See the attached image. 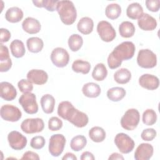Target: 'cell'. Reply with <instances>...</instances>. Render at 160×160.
I'll return each instance as SVG.
<instances>
[{
  "label": "cell",
  "instance_id": "obj_1",
  "mask_svg": "<svg viewBox=\"0 0 160 160\" xmlns=\"http://www.w3.org/2000/svg\"><path fill=\"white\" fill-rule=\"evenodd\" d=\"M58 114L77 128L85 127L89 122L88 115L75 108L72 104L68 101H62L59 104Z\"/></svg>",
  "mask_w": 160,
  "mask_h": 160
},
{
  "label": "cell",
  "instance_id": "obj_2",
  "mask_svg": "<svg viewBox=\"0 0 160 160\" xmlns=\"http://www.w3.org/2000/svg\"><path fill=\"white\" fill-rule=\"evenodd\" d=\"M135 50V45L131 41H124L119 44L108 58L109 68L112 69L118 68L121 65L123 61L131 59L134 56Z\"/></svg>",
  "mask_w": 160,
  "mask_h": 160
},
{
  "label": "cell",
  "instance_id": "obj_3",
  "mask_svg": "<svg viewBox=\"0 0 160 160\" xmlns=\"http://www.w3.org/2000/svg\"><path fill=\"white\" fill-rule=\"evenodd\" d=\"M61 21L66 25L72 24L77 18L76 9L74 3L71 1H58L56 6Z\"/></svg>",
  "mask_w": 160,
  "mask_h": 160
},
{
  "label": "cell",
  "instance_id": "obj_4",
  "mask_svg": "<svg viewBox=\"0 0 160 160\" xmlns=\"http://www.w3.org/2000/svg\"><path fill=\"white\" fill-rule=\"evenodd\" d=\"M140 121L139 111L134 108L128 109L121 119L122 128L128 131H132L136 129Z\"/></svg>",
  "mask_w": 160,
  "mask_h": 160
},
{
  "label": "cell",
  "instance_id": "obj_5",
  "mask_svg": "<svg viewBox=\"0 0 160 160\" xmlns=\"http://www.w3.org/2000/svg\"><path fill=\"white\" fill-rule=\"evenodd\" d=\"M137 63L142 68H153L157 64L156 55L149 49H141L138 54Z\"/></svg>",
  "mask_w": 160,
  "mask_h": 160
},
{
  "label": "cell",
  "instance_id": "obj_6",
  "mask_svg": "<svg viewBox=\"0 0 160 160\" xmlns=\"http://www.w3.org/2000/svg\"><path fill=\"white\" fill-rule=\"evenodd\" d=\"M19 103L24 111L29 114H34L38 111V105L36 102V96L31 92L23 93L19 98Z\"/></svg>",
  "mask_w": 160,
  "mask_h": 160
},
{
  "label": "cell",
  "instance_id": "obj_7",
  "mask_svg": "<svg viewBox=\"0 0 160 160\" xmlns=\"http://www.w3.org/2000/svg\"><path fill=\"white\" fill-rule=\"evenodd\" d=\"M66 138L61 134H56L51 136L49 141V152L54 157L59 156L65 147Z\"/></svg>",
  "mask_w": 160,
  "mask_h": 160
},
{
  "label": "cell",
  "instance_id": "obj_8",
  "mask_svg": "<svg viewBox=\"0 0 160 160\" xmlns=\"http://www.w3.org/2000/svg\"><path fill=\"white\" fill-rule=\"evenodd\" d=\"M114 143L119 151L122 154H128L131 152L135 146L134 140L128 134L120 132L116 135Z\"/></svg>",
  "mask_w": 160,
  "mask_h": 160
},
{
  "label": "cell",
  "instance_id": "obj_9",
  "mask_svg": "<svg viewBox=\"0 0 160 160\" xmlns=\"http://www.w3.org/2000/svg\"><path fill=\"white\" fill-rule=\"evenodd\" d=\"M44 128V123L41 118H28L21 124V130L26 134H34L41 132Z\"/></svg>",
  "mask_w": 160,
  "mask_h": 160
},
{
  "label": "cell",
  "instance_id": "obj_10",
  "mask_svg": "<svg viewBox=\"0 0 160 160\" xmlns=\"http://www.w3.org/2000/svg\"><path fill=\"white\" fill-rule=\"evenodd\" d=\"M97 31L101 39L104 42H111L116 38V32L111 23L106 21H101L97 25Z\"/></svg>",
  "mask_w": 160,
  "mask_h": 160
},
{
  "label": "cell",
  "instance_id": "obj_11",
  "mask_svg": "<svg viewBox=\"0 0 160 160\" xmlns=\"http://www.w3.org/2000/svg\"><path fill=\"white\" fill-rule=\"evenodd\" d=\"M0 115L1 118L6 121L16 122L21 118L22 112L16 106L11 104H4L1 108Z\"/></svg>",
  "mask_w": 160,
  "mask_h": 160
},
{
  "label": "cell",
  "instance_id": "obj_12",
  "mask_svg": "<svg viewBox=\"0 0 160 160\" xmlns=\"http://www.w3.org/2000/svg\"><path fill=\"white\" fill-rule=\"evenodd\" d=\"M51 60L56 67L64 68L69 62V55L65 49L60 47L56 48L51 52Z\"/></svg>",
  "mask_w": 160,
  "mask_h": 160
},
{
  "label": "cell",
  "instance_id": "obj_13",
  "mask_svg": "<svg viewBox=\"0 0 160 160\" xmlns=\"http://www.w3.org/2000/svg\"><path fill=\"white\" fill-rule=\"evenodd\" d=\"M8 141L9 146L14 150H21L27 144L26 137L17 131H12L8 135Z\"/></svg>",
  "mask_w": 160,
  "mask_h": 160
},
{
  "label": "cell",
  "instance_id": "obj_14",
  "mask_svg": "<svg viewBox=\"0 0 160 160\" xmlns=\"http://www.w3.org/2000/svg\"><path fill=\"white\" fill-rule=\"evenodd\" d=\"M139 85L148 90H155L158 88L159 85V78L152 74H144L139 78Z\"/></svg>",
  "mask_w": 160,
  "mask_h": 160
},
{
  "label": "cell",
  "instance_id": "obj_15",
  "mask_svg": "<svg viewBox=\"0 0 160 160\" xmlns=\"http://www.w3.org/2000/svg\"><path fill=\"white\" fill-rule=\"evenodd\" d=\"M154 149L149 143H141L136 148L134 152V159L136 160H148L153 155Z\"/></svg>",
  "mask_w": 160,
  "mask_h": 160
},
{
  "label": "cell",
  "instance_id": "obj_16",
  "mask_svg": "<svg viewBox=\"0 0 160 160\" xmlns=\"http://www.w3.org/2000/svg\"><path fill=\"white\" fill-rule=\"evenodd\" d=\"M138 26L144 31H152L157 27V21L154 18L148 13H142L138 19Z\"/></svg>",
  "mask_w": 160,
  "mask_h": 160
},
{
  "label": "cell",
  "instance_id": "obj_17",
  "mask_svg": "<svg viewBox=\"0 0 160 160\" xmlns=\"http://www.w3.org/2000/svg\"><path fill=\"white\" fill-rule=\"evenodd\" d=\"M27 79L37 85H42L48 81V73L42 69H31L27 74Z\"/></svg>",
  "mask_w": 160,
  "mask_h": 160
},
{
  "label": "cell",
  "instance_id": "obj_18",
  "mask_svg": "<svg viewBox=\"0 0 160 160\" xmlns=\"http://www.w3.org/2000/svg\"><path fill=\"white\" fill-rule=\"evenodd\" d=\"M0 96L5 101H12L17 96V91L12 84L3 81L0 83Z\"/></svg>",
  "mask_w": 160,
  "mask_h": 160
},
{
  "label": "cell",
  "instance_id": "obj_19",
  "mask_svg": "<svg viewBox=\"0 0 160 160\" xmlns=\"http://www.w3.org/2000/svg\"><path fill=\"white\" fill-rule=\"evenodd\" d=\"M12 66V61L9 57V50L7 46L0 44V71L7 72Z\"/></svg>",
  "mask_w": 160,
  "mask_h": 160
},
{
  "label": "cell",
  "instance_id": "obj_20",
  "mask_svg": "<svg viewBox=\"0 0 160 160\" xmlns=\"http://www.w3.org/2000/svg\"><path fill=\"white\" fill-rule=\"evenodd\" d=\"M22 28L27 33L34 34L38 33L40 31L41 26L38 19L31 17H28L23 21Z\"/></svg>",
  "mask_w": 160,
  "mask_h": 160
},
{
  "label": "cell",
  "instance_id": "obj_21",
  "mask_svg": "<svg viewBox=\"0 0 160 160\" xmlns=\"http://www.w3.org/2000/svg\"><path fill=\"white\" fill-rule=\"evenodd\" d=\"M82 92L83 94L90 98H95L98 97L101 92L100 86L94 82L86 83L82 88Z\"/></svg>",
  "mask_w": 160,
  "mask_h": 160
},
{
  "label": "cell",
  "instance_id": "obj_22",
  "mask_svg": "<svg viewBox=\"0 0 160 160\" xmlns=\"http://www.w3.org/2000/svg\"><path fill=\"white\" fill-rule=\"evenodd\" d=\"M24 14L21 9L18 7H11L5 13L6 19L11 23L19 22L23 18Z\"/></svg>",
  "mask_w": 160,
  "mask_h": 160
},
{
  "label": "cell",
  "instance_id": "obj_23",
  "mask_svg": "<svg viewBox=\"0 0 160 160\" xmlns=\"http://www.w3.org/2000/svg\"><path fill=\"white\" fill-rule=\"evenodd\" d=\"M40 102L42 109L44 113L51 114L53 112L56 101L52 95L49 94L43 95L41 98Z\"/></svg>",
  "mask_w": 160,
  "mask_h": 160
},
{
  "label": "cell",
  "instance_id": "obj_24",
  "mask_svg": "<svg viewBox=\"0 0 160 160\" xmlns=\"http://www.w3.org/2000/svg\"><path fill=\"white\" fill-rule=\"evenodd\" d=\"M94 28V22L92 19L89 17H83L78 22L77 24L78 30L82 34L86 35L90 34Z\"/></svg>",
  "mask_w": 160,
  "mask_h": 160
},
{
  "label": "cell",
  "instance_id": "obj_25",
  "mask_svg": "<svg viewBox=\"0 0 160 160\" xmlns=\"http://www.w3.org/2000/svg\"><path fill=\"white\" fill-rule=\"evenodd\" d=\"M10 49L12 55L16 58L23 57L26 52L23 42L19 39H14L11 42Z\"/></svg>",
  "mask_w": 160,
  "mask_h": 160
},
{
  "label": "cell",
  "instance_id": "obj_26",
  "mask_svg": "<svg viewBox=\"0 0 160 160\" xmlns=\"http://www.w3.org/2000/svg\"><path fill=\"white\" fill-rule=\"evenodd\" d=\"M26 45L29 52L38 53L42 49L44 42L43 41L38 37H31L28 39Z\"/></svg>",
  "mask_w": 160,
  "mask_h": 160
},
{
  "label": "cell",
  "instance_id": "obj_27",
  "mask_svg": "<svg viewBox=\"0 0 160 160\" xmlns=\"http://www.w3.org/2000/svg\"><path fill=\"white\" fill-rule=\"evenodd\" d=\"M126 90L121 87H114L110 88L107 91L108 99L114 102H118L122 100L126 96Z\"/></svg>",
  "mask_w": 160,
  "mask_h": 160
},
{
  "label": "cell",
  "instance_id": "obj_28",
  "mask_svg": "<svg viewBox=\"0 0 160 160\" xmlns=\"http://www.w3.org/2000/svg\"><path fill=\"white\" fill-rule=\"evenodd\" d=\"M131 79V73L126 68H121L114 74V81L121 84H125L129 82Z\"/></svg>",
  "mask_w": 160,
  "mask_h": 160
},
{
  "label": "cell",
  "instance_id": "obj_29",
  "mask_svg": "<svg viewBox=\"0 0 160 160\" xmlns=\"http://www.w3.org/2000/svg\"><path fill=\"white\" fill-rule=\"evenodd\" d=\"M135 30V27L133 23L128 21L122 22L119 26L120 35L125 38L132 37L134 34Z\"/></svg>",
  "mask_w": 160,
  "mask_h": 160
},
{
  "label": "cell",
  "instance_id": "obj_30",
  "mask_svg": "<svg viewBox=\"0 0 160 160\" xmlns=\"http://www.w3.org/2000/svg\"><path fill=\"white\" fill-rule=\"evenodd\" d=\"M143 13V8L138 2L130 4L126 9L127 16L132 19H138Z\"/></svg>",
  "mask_w": 160,
  "mask_h": 160
},
{
  "label": "cell",
  "instance_id": "obj_31",
  "mask_svg": "<svg viewBox=\"0 0 160 160\" xmlns=\"http://www.w3.org/2000/svg\"><path fill=\"white\" fill-rule=\"evenodd\" d=\"M89 136L93 142H101L105 139L106 134L103 128L99 126H94L89 131Z\"/></svg>",
  "mask_w": 160,
  "mask_h": 160
},
{
  "label": "cell",
  "instance_id": "obj_32",
  "mask_svg": "<svg viewBox=\"0 0 160 160\" xmlns=\"http://www.w3.org/2000/svg\"><path fill=\"white\" fill-rule=\"evenodd\" d=\"M72 69L75 72H81L83 74H87L91 69V64L88 61L82 59H76L72 64Z\"/></svg>",
  "mask_w": 160,
  "mask_h": 160
},
{
  "label": "cell",
  "instance_id": "obj_33",
  "mask_svg": "<svg viewBox=\"0 0 160 160\" xmlns=\"http://www.w3.org/2000/svg\"><path fill=\"white\" fill-rule=\"evenodd\" d=\"M108 75V70L103 63H98L92 72V78L98 81H103Z\"/></svg>",
  "mask_w": 160,
  "mask_h": 160
},
{
  "label": "cell",
  "instance_id": "obj_34",
  "mask_svg": "<svg viewBox=\"0 0 160 160\" xmlns=\"http://www.w3.org/2000/svg\"><path fill=\"white\" fill-rule=\"evenodd\" d=\"M105 14L109 19L112 20L116 19L121 14V7L117 3L109 4L105 9Z\"/></svg>",
  "mask_w": 160,
  "mask_h": 160
},
{
  "label": "cell",
  "instance_id": "obj_35",
  "mask_svg": "<svg viewBox=\"0 0 160 160\" xmlns=\"http://www.w3.org/2000/svg\"><path fill=\"white\" fill-rule=\"evenodd\" d=\"M87 144V139L82 135H78L72 138L70 142V147L74 151H79L82 150Z\"/></svg>",
  "mask_w": 160,
  "mask_h": 160
},
{
  "label": "cell",
  "instance_id": "obj_36",
  "mask_svg": "<svg viewBox=\"0 0 160 160\" xmlns=\"http://www.w3.org/2000/svg\"><path fill=\"white\" fill-rule=\"evenodd\" d=\"M68 46L73 52L78 51L81 49L83 44L82 38L78 34H72L68 39Z\"/></svg>",
  "mask_w": 160,
  "mask_h": 160
},
{
  "label": "cell",
  "instance_id": "obj_37",
  "mask_svg": "<svg viewBox=\"0 0 160 160\" xmlns=\"http://www.w3.org/2000/svg\"><path fill=\"white\" fill-rule=\"evenodd\" d=\"M58 0L32 1L34 5L38 8H44L47 11L53 12L56 10Z\"/></svg>",
  "mask_w": 160,
  "mask_h": 160
},
{
  "label": "cell",
  "instance_id": "obj_38",
  "mask_svg": "<svg viewBox=\"0 0 160 160\" xmlns=\"http://www.w3.org/2000/svg\"><path fill=\"white\" fill-rule=\"evenodd\" d=\"M157 114L152 109H147L142 114V122L147 126H152L157 121Z\"/></svg>",
  "mask_w": 160,
  "mask_h": 160
},
{
  "label": "cell",
  "instance_id": "obj_39",
  "mask_svg": "<svg viewBox=\"0 0 160 160\" xmlns=\"http://www.w3.org/2000/svg\"><path fill=\"white\" fill-rule=\"evenodd\" d=\"M18 86L19 91L23 93L31 92L33 89L32 82L28 79H21L18 83Z\"/></svg>",
  "mask_w": 160,
  "mask_h": 160
},
{
  "label": "cell",
  "instance_id": "obj_40",
  "mask_svg": "<svg viewBox=\"0 0 160 160\" xmlns=\"http://www.w3.org/2000/svg\"><path fill=\"white\" fill-rule=\"evenodd\" d=\"M62 121L58 117H51L48 121V128L52 131H58L62 127Z\"/></svg>",
  "mask_w": 160,
  "mask_h": 160
},
{
  "label": "cell",
  "instance_id": "obj_41",
  "mask_svg": "<svg viewBox=\"0 0 160 160\" xmlns=\"http://www.w3.org/2000/svg\"><path fill=\"white\" fill-rule=\"evenodd\" d=\"M45 143V139L43 136H36L31 139L30 142V146L33 149H41L44 146Z\"/></svg>",
  "mask_w": 160,
  "mask_h": 160
},
{
  "label": "cell",
  "instance_id": "obj_42",
  "mask_svg": "<svg viewBox=\"0 0 160 160\" xmlns=\"http://www.w3.org/2000/svg\"><path fill=\"white\" fill-rule=\"evenodd\" d=\"M157 132L153 128H147L144 129L141 134V138L146 141H152L156 136Z\"/></svg>",
  "mask_w": 160,
  "mask_h": 160
},
{
  "label": "cell",
  "instance_id": "obj_43",
  "mask_svg": "<svg viewBox=\"0 0 160 160\" xmlns=\"http://www.w3.org/2000/svg\"><path fill=\"white\" fill-rule=\"evenodd\" d=\"M147 9L151 12H158L160 8L159 0H147L146 1Z\"/></svg>",
  "mask_w": 160,
  "mask_h": 160
},
{
  "label": "cell",
  "instance_id": "obj_44",
  "mask_svg": "<svg viewBox=\"0 0 160 160\" xmlns=\"http://www.w3.org/2000/svg\"><path fill=\"white\" fill-rule=\"evenodd\" d=\"M11 34L9 30L5 28L0 29V41L1 43L8 42L11 38Z\"/></svg>",
  "mask_w": 160,
  "mask_h": 160
},
{
  "label": "cell",
  "instance_id": "obj_45",
  "mask_svg": "<svg viewBox=\"0 0 160 160\" xmlns=\"http://www.w3.org/2000/svg\"><path fill=\"white\" fill-rule=\"evenodd\" d=\"M21 159H34V160H39V155L31 151H26L24 153Z\"/></svg>",
  "mask_w": 160,
  "mask_h": 160
},
{
  "label": "cell",
  "instance_id": "obj_46",
  "mask_svg": "<svg viewBox=\"0 0 160 160\" xmlns=\"http://www.w3.org/2000/svg\"><path fill=\"white\" fill-rule=\"evenodd\" d=\"M80 159L81 160H94L95 159L94 155L92 154V153L89 152V151H85L84 152L82 153Z\"/></svg>",
  "mask_w": 160,
  "mask_h": 160
},
{
  "label": "cell",
  "instance_id": "obj_47",
  "mask_svg": "<svg viewBox=\"0 0 160 160\" xmlns=\"http://www.w3.org/2000/svg\"><path fill=\"white\" fill-rule=\"evenodd\" d=\"M62 159H71V160H76L77 157L72 152H67L62 158Z\"/></svg>",
  "mask_w": 160,
  "mask_h": 160
},
{
  "label": "cell",
  "instance_id": "obj_48",
  "mask_svg": "<svg viewBox=\"0 0 160 160\" xmlns=\"http://www.w3.org/2000/svg\"><path fill=\"white\" fill-rule=\"evenodd\" d=\"M124 159V157L121 154H120L118 152H114V153L111 154L108 158V159H109V160L110 159H122V160H123Z\"/></svg>",
  "mask_w": 160,
  "mask_h": 160
}]
</instances>
